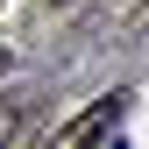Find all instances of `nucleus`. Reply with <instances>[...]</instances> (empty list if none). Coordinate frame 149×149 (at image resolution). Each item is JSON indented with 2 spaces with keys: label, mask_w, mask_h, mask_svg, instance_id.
Instances as JSON below:
<instances>
[{
  "label": "nucleus",
  "mask_w": 149,
  "mask_h": 149,
  "mask_svg": "<svg viewBox=\"0 0 149 149\" xmlns=\"http://www.w3.org/2000/svg\"><path fill=\"white\" fill-rule=\"evenodd\" d=\"M0 71H7V57H0Z\"/></svg>",
  "instance_id": "f03ea898"
},
{
  "label": "nucleus",
  "mask_w": 149,
  "mask_h": 149,
  "mask_svg": "<svg viewBox=\"0 0 149 149\" xmlns=\"http://www.w3.org/2000/svg\"><path fill=\"white\" fill-rule=\"evenodd\" d=\"M121 114H128V92H100V100H92L78 121H64L57 135L43 142V149H100V142L121 128Z\"/></svg>",
  "instance_id": "f257e3e1"
}]
</instances>
